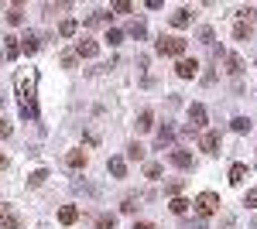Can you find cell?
<instances>
[{"mask_svg": "<svg viewBox=\"0 0 257 229\" xmlns=\"http://www.w3.org/2000/svg\"><path fill=\"white\" fill-rule=\"evenodd\" d=\"M18 96H21V116H24V120H38V103H35V72H21V76H18Z\"/></svg>", "mask_w": 257, "mask_h": 229, "instance_id": "1", "label": "cell"}, {"mask_svg": "<svg viewBox=\"0 0 257 229\" xmlns=\"http://www.w3.org/2000/svg\"><path fill=\"white\" fill-rule=\"evenodd\" d=\"M185 48H189V41L182 35H161L158 45H155L158 55H175V58H185Z\"/></svg>", "mask_w": 257, "mask_h": 229, "instance_id": "2", "label": "cell"}, {"mask_svg": "<svg viewBox=\"0 0 257 229\" xmlns=\"http://www.w3.org/2000/svg\"><path fill=\"white\" fill-rule=\"evenodd\" d=\"M192 205H196L199 219H209L213 212H219V195H216V191H199Z\"/></svg>", "mask_w": 257, "mask_h": 229, "instance_id": "3", "label": "cell"}, {"mask_svg": "<svg viewBox=\"0 0 257 229\" xmlns=\"http://www.w3.org/2000/svg\"><path fill=\"white\" fill-rule=\"evenodd\" d=\"M168 161H172L175 168H182V171L196 168V157H192V151H185V147H175V151L168 154Z\"/></svg>", "mask_w": 257, "mask_h": 229, "instance_id": "4", "label": "cell"}, {"mask_svg": "<svg viewBox=\"0 0 257 229\" xmlns=\"http://www.w3.org/2000/svg\"><path fill=\"white\" fill-rule=\"evenodd\" d=\"M189 130L196 134V130H206V106L202 103H192L189 106Z\"/></svg>", "mask_w": 257, "mask_h": 229, "instance_id": "5", "label": "cell"}, {"mask_svg": "<svg viewBox=\"0 0 257 229\" xmlns=\"http://www.w3.org/2000/svg\"><path fill=\"white\" fill-rule=\"evenodd\" d=\"M175 76L178 79H196L199 76V62L196 58H178L175 62Z\"/></svg>", "mask_w": 257, "mask_h": 229, "instance_id": "6", "label": "cell"}, {"mask_svg": "<svg viewBox=\"0 0 257 229\" xmlns=\"http://www.w3.org/2000/svg\"><path fill=\"white\" fill-rule=\"evenodd\" d=\"M199 151L219 154V134H216V130H202V134H199Z\"/></svg>", "mask_w": 257, "mask_h": 229, "instance_id": "7", "label": "cell"}, {"mask_svg": "<svg viewBox=\"0 0 257 229\" xmlns=\"http://www.w3.org/2000/svg\"><path fill=\"white\" fill-rule=\"evenodd\" d=\"M96 52H99V45H96L93 38L76 41V58H96Z\"/></svg>", "mask_w": 257, "mask_h": 229, "instance_id": "8", "label": "cell"}, {"mask_svg": "<svg viewBox=\"0 0 257 229\" xmlns=\"http://www.w3.org/2000/svg\"><path fill=\"white\" fill-rule=\"evenodd\" d=\"M86 161H89L86 151H69V154H65V168H69V171H82Z\"/></svg>", "mask_w": 257, "mask_h": 229, "instance_id": "9", "label": "cell"}, {"mask_svg": "<svg viewBox=\"0 0 257 229\" xmlns=\"http://www.w3.org/2000/svg\"><path fill=\"white\" fill-rule=\"evenodd\" d=\"M18 41H21V52H24V55H35V52L41 48V38L35 35V31H28V35H24V38H18Z\"/></svg>", "mask_w": 257, "mask_h": 229, "instance_id": "10", "label": "cell"}, {"mask_svg": "<svg viewBox=\"0 0 257 229\" xmlns=\"http://www.w3.org/2000/svg\"><path fill=\"white\" fill-rule=\"evenodd\" d=\"M172 140H175V130L165 123V127L158 130V137H155V147H158V151H168V147H172Z\"/></svg>", "mask_w": 257, "mask_h": 229, "instance_id": "11", "label": "cell"}, {"mask_svg": "<svg viewBox=\"0 0 257 229\" xmlns=\"http://www.w3.org/2000/svg\"><path fill=\"white\" fill-rule=\"evenodd\" d=\"M189 24H192V11H189V7H178L175 14H172V28L182 31V28H189Z\"/></svg>", "mask_w": 257, "mask_h": 229, "instance_id": "12", "label": "cell"}, {"mask_svg": "<svg viewBox=\"0 0 257 229\" xmlns=\"http://www.w3.org/2000/svg\"><path fill=\"white\" fill-rule=\"evenodd\" d=\"M223 62H226V72H230V76H240V72H243V58H240L237 52L223 55Z\"/></svg>", "mask_w": 257, "mask_h": 229, "instance_id": "13", "label": "cell"}, {"mask_svg": "<svg viewBox=\"0 0 257 229\" xmlns=\"http://www.w3.org/2000/svg\"><path fill=\"white\" fill-rule=\"evenodd\" d=\"M76 219H79V209H76V205H62L59 209V222L62 226H72Z\"/></svg>", "mask_w": 257, "mask_h": 229, "instance_id": "14", "label": "cell"}, {"mask_svg": "<svg viewBox=\"0 0 257 229\" xmlns=\"http://www.w3.org/2000/svg\"><path fill=\"white\" fill-rule=\"evenodd\" d=\"M110 18H113L110 11H93V14L86 18V28H99V24H110Z\"/></svg>", "mask_w": 257, "mask_h": 229, "instance_id": "15", "label": "cell"}, {"mask_svg": "<svg viewBox=\"0 0 257 229\" xmlns=\"http://www.w3.org/2000/svg\"><path fill=\"white\" fill-rule=\"evenodd\" d=\"M18 55H21V41L14 35H7L4 38V58H18Z\"/></svg>", "mask_w": 257, "mask_h": 229, "instance_id": "16", "label": "cell"}, {"mask_svg": "<svg viewBox=\"0 0 257 229\" xmlns=\"http://www.w3.org/2000/svg\"><path fill=\"white\" fill-rule=\"evenodd\" d=\"M233 41H250V21H237L233 24Z\"/></svg>", "mask_w": 257, "mask_h": 229, "instance_id": "17", "label": "cell"}, {"mask_svg": "<svg viewBox=\"0 0 257 229\" xmlns=\"http://www.w3.org/2000/svg\"><path fill=\"white\" fill-rule=\"evenodd\" d=\"M141 209V195H127L123 202H120V212H127V215H134Z\"/></svg>", "mask_w": 257, "mask_h": 229, "instance_id": "18", "label": "cell"}, {"mask_svg": "<svg viewBox=\"0 0 257 229\" xmlns=\"http://www.w3.org/2000/svg\"><path fill=\"white\" fill-rule=\"evenodd\" d=\"M106 168H110L113 178H123V174H127V161H123V157H110V164H106Z\"/></svg>", "mask_w": 257, "mask_h": 229, "instance_id": "19", "label": "cell"}, {"mask_svg": "<svg viewBox=\"0 0 257 229\" xmlns=\"http://www.w3.org/2000/svg\"><path fill=\"white\" fill-rule=\"evenodd\" d=\"M76 31H79V24H76V21H72V18H65V21H62V24H59V38H72Z\"/></svg>", "mask_w": 257, "mask_h": 229, "instance_id": "20", "label": "cell"}, {"mask_svg": "<svg viewBox=\"0 0 257 229\" xmlns=\"http://www.w3.org/2000/svg\"><path fill=\"white\" fill-rule=\"evenodd\" d=\"M155 127V113L151 110H141V116H138V130L144 134V130H151Z\"/></svg>", "mask_w": 257, "mask_h": 229, "instance_id": "21", "label": "cell"}, {"mask_svg": "<svg viewBox=\"0 0 257 229\" xmlns=\"http://www.w3.org/2000/svg\"><path fill=\"white\" fill-rule=\"evenodd\" d=\"M189 205H192V202H189V198H182V195H178V198H172V202H168V209L175 212V215H185V212H189Z\"/></svg>", "mask_w": 257, "mask_h": 229, "instance_id": "22", "label": "cell"}, {"mask_svg": "<svg viewBox=\"0 0 257 229\" xmlns=\"http://www.w3.org/2000/svg\"><path fill=\"white\" fill-rule=\"evenodd\" d=\"M243 178H247V164H233V168H230V185H240V181H243Z\"/></svg>", "mask_w": 257, "mask_h": 229, "instance_id": "23", "label": "cell"}, {"mask_svg": "<svg viewBox=\"0 0 257 229\" xmlns=\"http://www.w3.org/2000/svg\"><path fill=\"white\" fill-rule=\"evenodd\" d=\"M0 229H21V219L14 212H4V215H0Z\"/></svg>", "mask_w": 257, "mask_h": 229, "instance_id": "24", "label": "cell"}, {"mask_svg": "<svg viewBox=\"0 0 257 229\" xmlns=\"http://www.w3.org/2000/svg\"><path fill=\"white\" fill-rule=\"evenodd\" d=\"M182 188H185V181H182V178H175V181H168V185H165V195H168V198H178V195H182Z\"/></svg>", "mask_w": 257, "mask_h": 229, "instance_id": "25", "label": "cell"}, {"mask_svg": "<svg viewBox=\"0 0 257 229\" xmlns=\"http://www.w3.org/2000/svg\"><path fill=\"white\" fill-rule=\"evenodd\" d=\"M230 127H233V130H237V134H247V130H250V127H254V123H250V120H247V116H233V120H230Z\"/></svg>", "mask_w": 257, "mask_h": 229, "instance_id": "26", "label": "cell"}, {"mask_svg": "<svg viewBox=\"0 0 257 229\" xmlns=\"http://www.w3.org/2000/svg\"><path fill=\"white\" fill-rule=\"evenodd\" d=\"M127 35H131V38H144V35H148V28H144V21H131V28H127Z\"/></svg>", "mask_w": 257, "mask_h": 229, "instance_id": "27", "label": "cell"}, {"mask_svg": "<svg viewBox=\"0 0 257 229\" xmlns=\"http://www.w3.org/2000/svg\"><path fill=\"white\" fill-rule=\"evenodd\" d=\"M103 41H106L110 48H117L120 41H123V31H117V28H106V38H103Z\"/></svg>", "mask_w": 257, "mask_h": 229, "instance_id": "28", "label": "cell"}, {"mask_svg": "<svg viewBox=\"0 0 257 229\" xmlns=\"http://www.w3.org/2000/svg\"><path fill=\"white\" fill-rule=\"evenodd\" d=\"M45 178H48V171H45V168H38V171L28 174V185H31V188H38V185H45Z\"/></svg>", "mask_w": 257, "mask_h": 229, "instance_id": "29", "label": "cell"}, {"mask_svg": "<svg viewBox=\"0 0 257 229\" xmlns=\"http://www.w3.org/2000/svg\"><path fill=\"white\" fill-rule=\"evenodd\" d=\"M7 21H11V24H24V7H21V4H14V7L7 11Z\"/></svg>", "mask_w": 257, "mask_h": 229, "instance_id": "30", "label": "cell"}, {"mask_svg": "<svg viewBox=\"0 0 257 229\" xmlns=\"http://www.w3.org/2000/svg\"><path fill=\"white\" fill-rule=\"evenodd\" d=\"M199 41H202L206 48H213V45H216V35H213V28H199Z\"/></svg>", "mask_w": 257, "mask_h": 229, "instance_id": "31", "label": "cell"}, {"mask_svg": "<svg viewBox=\"0 0 257 229\" xmlns=\"http://www.w3.org/2000/svg\"><path fill=\"white\" fill-rule=\"evenodd\" d=\"M144 178L158 181V178H161V164H155V161H151V164H144Z\"/></svg>", "mask_w": 257, "mask_h": 229, "instance_id": "32", "label": "cell"}, {"mask_svg": "<svg viewBox=\"0 0 257 229\" xmlns=\"http://www.w3.org/2000/svg\"><path fill=\"white\" fill-rule=\"evenodd\" d=\"M117 226V215H96V229H113Z\"/></svg>", "mask_w": 257, "mask_h": 229, "instance_id": "33", "label": "cell"}, {"mask_svg": "<svg viewBox=\"0 0 257 229\" xmlns=\"http://www.w3.org/2000/svg\"><path fill=\"white\" fill-rule=\"evenodd\" d=\"M144 147H141V144H131V147H127V157H131V161H144Z\"/></svg>", "mask_w": 257, "mask_h": 229, "instance_id": "34", "label": "cell"}, {"mask_svg": "<svg viewBox=\"0 0 257 229\" xmlns=\"http://www.w3.org/2000/svg\"><path fill=\"white\" fill-rule=\"evenodd\" d=\"M110 11H113V14H131V11H134V4H127V0H117Z\"/></svg>", "mask_w": 257, "mask_h": 229, "instance_id": "35", "label": "cell"}, {"mask_svg": "<svg viewBox=\"0 0 257 229\" xmlns=\"http://www.w3.org/2000/svg\"><path fill=\"white\" fill-rule=\"evenodd\" d=\"M76 62H79L76 52H65V55H62V69H76Z\"/></svg>", "mask_w": 257, "mask_h": 229, "instance_id": "36", "label": "cell"}, {"mask_svg": "<svg viewBox=\"0 0 257 229\" xmlns=\"http://www.w3.org/2000/svg\"><path fill=\"white\" fill-rule=\"evenodd\" d=\"M243 205H250V209H257V188L247 191V198H243Z\"/></svg>", "mask_w": 257, "mask_h": 229, "instance_id": "37", "label": "cell"}, {"mask_svg": "<svg viewBox=\"0 0 257 229\" xmlns=\"http://www.w3.org/2000/svg\"><path fill=\"white\" fill-rule=\"evenodd\" d=\"M7 137H11V123H7V120H0V140H7Z\"/></svg>", "mask_w": 257, "mask_h": 229, "instance_id": "38", "label": "cell"}, {"mask_svg": "<svg viewBox=\"0 0 257 229\" xmlns=\"http://www.w3.org/2000/svg\"><path fill=\"white\" fill-rule=\"evenodd\" d=\"M185 226H189V229H206V219H189Z\"/></svg>", "mask_w": 257, "mask_h": 229, "instance_id": "39", "label": "cell"}, {"mask_svg": "<svg viewBox=\"0 0 257 229\" xmlns=\"http://www.w3.org/2000/svg\"><path fill=\"white\" fill-rule=\"evenodd\" d=\"M237 14H240V21H247V18H250V14H254V7H250V4H247V7H240Z\"/></svg>", "mask_w": 257, "mask_h": 229, "instance_id": "40", "label": "cell"}, {"mask_svg": "<svg viewBox=\"0 0 257 229\" xmlns=\"http://www.w3.org/2000/svg\"><path fill=\"white\" fill-rule=\"evenodd\" d=\"M134 229H158L155 222H134Z\"/></svg>", "mask_w": 257, "mask_h": 229, "instance_id": "41", "label": "cell"}, {"mask_svg": "<svg viewBox=\"0 0 257 229\" xmlns=\"http://www.w3.org/2000/svg\"><path fill=\"white\" fill-rule=\"evenodd\" d=\"M4 168H7V154H0V171H4Z\"/></svg>", "mask_w": 257, "mask_h": 229, "instance_id": "42", "label": "cell"}, {"mask_svg": "<svg viewBox=\"0 0 257 229\" xmlns=\"http://www.w3.org/2000/svg\"><path fill=\"white\" fill-rule=\"evenodd\" d=\"M0 106H4V93H0Z\"/></svg>", "mask_w": 257, "mask_h": 229, "instance_id": "43", "label": "cell"}]
</instances>
